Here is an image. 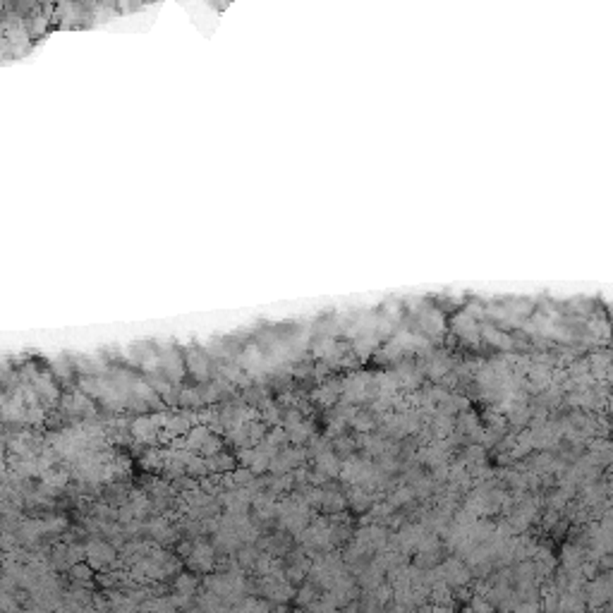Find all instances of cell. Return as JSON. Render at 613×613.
<instances>
[{
  "mask_svg": "<svg viewBox=\"0 0 613 613\" xmlns=\"http://www.w3.org/2000/svg\"><path fill=\"white\" fill-rule=\"evenodd\" d=\"M278 522H281V527L288 529V532H302L306 527V506L297 499L285 501L283 506L278 508Z\"/></svg>",
  "mask_w": 613,
  "mask_h": 613,
  "instance_id": "6da1fadb",
  "label": "cell"
},
{
  "mask_svg": "<svg viewBox=\"0 0 613 613\" xmlns=\"http://www.w3.org/2000/svg\"><path fill=\"white\" fill-rule=\"evenodd\" d=\"M192 451H199L204 455H218L221 453V439L214 436L209 429L204 427H196L189 432V444H187Z\"/></svg>",
  "mask_w": 613,
  "mask_h": 613,
  "instance_id": "7a4b0ae2",
  "label": "cell"
},
{
  "mask_svg": "<svg viewBox=\"0 0 613 613\" xmlns=\"http://www.w3.org/2000/svg\"><path fill=\"white\" fill-rule=\"evenodd\" d=\"M159 362L163 364V369H166V377L170 381H175V384H180L182 377H185V359L180 357V352L173 350V347H163Z\"/></svg>",
  "mask_w": 613,
  "mask_h": 613,
  "instance_id": "3957f363",
  "label": "cell"
},
{
  "mask_svg": "<svg viewBox=\"0 0 613 613\" xmlns=\"http://www.w3.org/2000/svg\"><path fill=\"white\" fill-rule=\"evenodd\" d=\"M214 547L206 542H196L192 551H189V568L196 570V573H206V570L214 568Z\"/></svg>",
  "mask_w": 613,
  "mask_h": 613,
  "instance_id": "277c9868",
  "label": "cell"
},
{
  "mask_svg": "<svg viewBox=\"0 0 613 613\" xmlns=\"http://www.w3.org/2000/svg\"><path fill=\"white\" fill-rule=\"evenodd\" d=\"M187 369L192 372V377L196 381L206 384V381L211 379V357L206 355V352H201L194 347V350L187 352Z\"/></svg>",
  "mask_w": 613,
  "mask_h": 613,
  "instance_id": "5b68a950",
  "label": "cell"
},
{
  "mask_svg": "<svg viewBox=\"0 0 613 613\" xmlns=\"http://www.w3.org/2000/svg\"><path fill=\"white\" fill-rule=\"evenodd\" d=\"M86 558H89V565H94V568H106V565H111L115 561V551L113 547H108L106 542H89L86 544Z\"/></svg>",
  "mask_w": 613,
  "mask_h": 613,
  "instance_id": "8992f818",
  "label": "cell"
},
{
  "mask_svg": "<svg viewBox=\"0 0 613 613\" xmlns=\"http://www.w3.org/2000/svg\"><path fill=\"white\" fill-rule=\"evenodd\" d=\"M304 460V451L302 448H285V451H281L274 458V462H271V472L276 474H288L292 467H297L299 462Z\"/></svg>",
  "mask_w": 613,
  "mask_h": 613,
  "instance_id": "52a82bcc",
  "label": "cell"
},
{
  "mask_svg": "<svg viewBox=\"0 0 613 613\" xmlns=\"http://www.w3.org/2000/svg\"><path fill=\"white\" fill-rule=\"evenodd\" d=\"M81 556V549L79 547H58L56 554H53V563L65 568V565H74L79 561Z\"/></svg>",
  "mask_w": 613,
  "mask_h": 613,
  "instance_id": "ba28073f",
  "label": "cell"
},
{
  "mask_svg": "<svg viewBox=\"0 0 613 613\" xmlns=\"http://www.w3.org/2000/svg\"><path fill=\"white\" fill-rule=\"evenodd\" d=\"M338 469H340V462L336 460V455H333V453H319V458H317L319 477H333V474H338Z\"/></svg>",
  "mask_w": 613,
  "mask_h": 613,
  "instance_id": "9c48e42d",
  "label": "cell"
},
{
  "mask_svg": "<svg viewBox=\"0 0 613 613\" xmlns=\"http://www.w3.org/2000/svg\"><path fill=\"white\" fill-rule=\"evenodd\" d=\"M336 396H338V388L331 386V384H326V386H319V388H317L314 400H317V403H322V405H331L333 400H336Z\"/></svg>",
  "mask_w": 613,
  "mask_h": 613,
  "instance_id": "30bf717a",
  "label": "cell"
},
{
  "mask_svg": "<svg viewBox=\"0 0 613 613\" xmlns=\"http://www.w3.org/2000/svg\"><path fill=\"white\" fill-rule=\"evenodd\" d=\"M235 613H269V604L259 602V599H244Z\"/></svg>",
  "mask_w": 613,
  "mask_h": 613,
  "instance_id": "8fae6325",
  "label": "cell"
}]
</instances>
